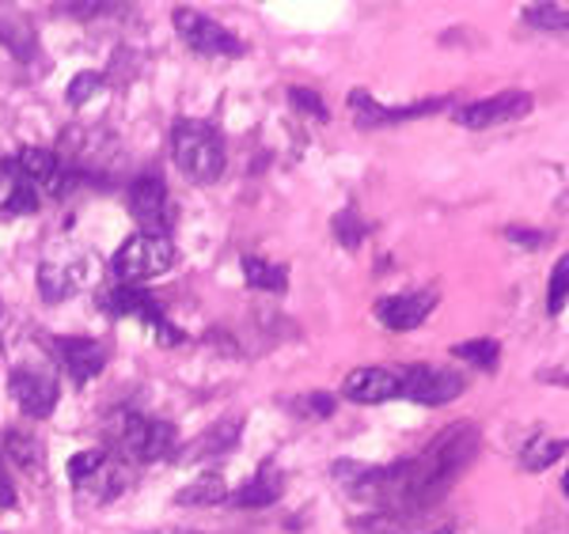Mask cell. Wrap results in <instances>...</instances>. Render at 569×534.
Instances as JSON below:
<instances>
[{"label":"cell","instance_id":"1","mask_svg":"<svg viewBox=\"0 0 569 534\" xmlns=\"http://www.w3.org/2000/svg\"><path fill=\"white\" fill-rule=\"evenodd\" d=\"M478 456V425L456 421L448 425L430 448L417 459L391 462L380 470H358L353 467L350 489L361 501H372L391 512H422L437 504L456 478L475 462Z\"/></svg>","mask_w":569,"mask_h":534},{"label":"cell","instance_id":"2","mask_svg":"<svg viewBox=\"0 0 569 534\" xmlns=\"http://www.w3.org/2000/svg\"><path fill=\"white\" fill-rule=\"evenodd\" d=\"M172 159L194 186H213L225 175V140L217 126L201 118H179L172 129Z\"/></svg>","mask_w":569,"mask_h":534},{"label":"cell","instance_id":"3","mask_svg":"<svg viewBox=\"0 0 569 534\" xmlns=\"http://www.w3.org/2000/svg\"><path fill=\"white\" fill-rule=\"evenodd\" d=\"M114 443L118 456L133 462H164L179 451V432L172 421L159 417H141V413H122L114 425Z\"/></svg>","mask_w":569,"mask_h":534},{"label":"cell","instance_id":"4","mask_svg":"<svg viewBox=\"0 0 569 534\" xmlns=\"http://www.w3.org/2000/svg\"><path fill=\"white\" fill-rule=\"evenodd\" d=\"M172 265H175V243L167 235H148V231L130 235L111 258V273L122 284L159 278V273H167Z\"/></svg>","mask_w":569,"mask_h":534},{"label":"cell","instance_id":"5","mask_svg":"<svg viewBox=\"0 0 569 534\" xmlns=\"http://www.w3.org/2000/svg\"><path fill=\"white\" fill-rule=\"evenodd\" d=\"M464 395V376L448 368H433V364H414V368L399 371V398L417 406H444L452 398Z\"/></svg>","mask_w":569,"mask_h":534},{"label":"cell","instance_id":"6","mask_svg":"<svg viewBox=\"0 0 569 534\" xmlns=\"http://www.w3.org/2000/svg\"><path fill=\"white\" fill-rule=\"evenodd\" d=\"M172 23L194 53H206V57H239V53H244V42H239L228 27L194 12V8H175Z\"/></svg>","mask_w":569,"mask_h":534},{"label":"cell","instance_id":"7","mask_svg":"<svg viewBox=\"0 0 569 534\" xmlns=\"http://www.w3.org/2000/svg\"><path fill=\"white\" fill-rule=\"evenodd\" d=\"M8 390H12V398L20 402L23 413L39 417V421L58 409V398H61V383L46 364H39V368H31V364H15L12 376H8Z\"/></svg>","mask_w":569,"mask_h":534},{"label":"cell","instance_id":"8","mask_svg":"<svg viewBox=\"0 0 569 534\" xmlns=\"http://www.w3.org/2000/svg\"><path fill=\"white\" fill-rule=\"evenodd\" d=\"M126 201H130V212L141 224V231H148V235H167V224H172V201H167L164 178L159 175L133 178Z\"/></svg>","mask_w":569,"mask_h":534},{"label":"cell","instance_id":"9","mask_svg":"<svg viewBox=\"0 0 569 534\" xmlns=\"http://www.w3.org/2000/svg\"><path fill=\"white\" fill-rule=\"evenodd\" d=\"M531 103L536 100H531L528 92H501V95H490V100L459 106L452 118H456V126H464V129H494V126H505V122L524 118V114L531 111Z\"/></svg>","mask_w":569,"mask_h":534},{"label":"cell","instance_id":"10","mask_svg":"<svg viewBox=\"0 0 569 534\" xmlns=\"http://www.w3.org/2000/svg\"><path fill=\"white\" fill-rule=\"evenodd\" d=\"M448 106V100H422L411 106H380L369 92H350V111L358 118V129H380V126H395V122H411V118H425V114H437Z\"/></svg>","mask_w":569,"mask_h":534},{"label":"cell","instance_id":"11","mask_svg":"<svg viewBox=\"0 0 569 534\" xmlns=\"http://www.w3.org/2000/svg\"><path fill=\"white\" fill-rule=\"evenodd\" d=\"M100 307L114 318H141L148 331H156V326L167 323L159 300L148 289H137V284H111V289H103Z\"/></svg>","mask_w":569,"mask_h":534},{"label":"cell","instance_id":"12","mask_svg":"<svg viewBox=\"0 0 569 534\" xmlns=\"http://www.w3.org/2000/svg\"><path fill=\"white\" fill-rule=\"evenodd\" d=\"M437 307V292L422 289V292H403V296H384L376 300V318L387 331H414L430 318V311Z\"/></svg>","mask_w":569,"mask_h":534},{"label":"cell","instance_id":"13","mask_svg":"<svg viewBox=\"0 0 569 534\" xmlns=\"http://www.w3.org/2000/svg\"><path fill=\"white\" fill-rule=\"evenodd\" d=\"M342 395L358 406H380L399 398V371L395 368H358L342 383Z\"/></svg>","mask_w":569,"mask_h":534},{"label":"cell","instance_id":"14","mask_svg":"<svg viewBox=\"0 0 569 534\" xmlns=\"http://www.w3.org/2000/svg\"><path fill=\"white\" fill-rule=\"evenodd\" d=\"M58 356L73 383L95 379L106 368V345L95 337H58Z\"/></svg>","mask_w":569,"mask_h":534},{"label":"cell","instance_id":"15","mask_svg":"<svg viewBox=\"0 0 569 534\" xmlns=\"http://www.w3.org/2000/svg\"><path fill=\"white\" fill-rule=\"evenodd\" d=\"M27 212H39V190L27 182L15 156L0 159V217H27Z\"/></svg>","mask_w":569,"mask_h":534},{"label":"cell","instance_id":"16","mask_svg":"<svg viewBox=\"0 0 569 534\" xmlns=\"http://www.w3.org/2000/svg\"><path fill=\"white\" fill-rule=\"evenodd\" d=\"M281 489H284V478L278 474V467H273V462H262L259 474H255L247 485H239L228 501L239 504V509H266V504L278 501Z\"/></svg>","mask_w":569,"mask_h":534},{"label":"cell","instance_id":"17","mask_svg":"<svg viewBox=\"0 0 569 534\" xmlns=\"http://www.w3.org/2000/svg\"><path fill=\"white\" fill-rule=\"evenodd\" d=\"M15 164H20V171L27 175V182H31L34 190H39V186H46V190L58 193V186H61V156L58 153L27 145V148H20Z\"/></svg>","mask_w":569,"mask_h":534},{"label":"cell","instance_id":"18","mask_svg":"<svg viewBox=\"0 0 569 534\" xmlns=\"http://www.w3.org/2000/svg\"><path fill=\"white\" fill-rule=\"evenodd\" d=\"M130 482V470H126V459H103V467L95 470L92 478H87L84 485H80V493H92L95 501H114V496L126 489Z\"/></svg>","mask_w":569,"mask_h":534},{"label":"cell","instance_id":"19","mask_svg":"<svg viewBox=\"0 0 569 534\" xmlns=\"http://www.w3.org/2000/svg\"><path fill=\"white\" fill-rule=\"evenodd\" d=\"M239 270H244V278L251 289H262V292H284L289 289V270L284 265H270L262 262V258L255 254H244L239 258Z\"/></svg>","mask_w":569,"mask_h":534},{"label":"cell","instance_id":"20","mask_svg":"<svg viewBox=\"0 0 569 534\" xmlns=\"http://www.w3.org/2000/svg\"><path fill=\"white\" fill-rule=\"evenodd\" d=\"M4 456L12 459L20 470H27V474L42 470V443L23 429H8L4 432Z\"/></svg>","mask_w":569,"mask_h":534},{"label":"cell","instance_id":"21","mask_svg":"<svg viewBox=\"0 0 569 534\" xmlns=\"http://www.w3.org/2000/svg\"><path fill=\"white\" fill-rule=\"evenodd\" d=\"M569 451V440H555V436H544V432H536L528 440V448H524V470H547L550 462H558Z\"/></svg>","mask_w":569,"mask_h":534},{"label":"cell","instance_id":"22","mask_svg":"<svg viewBox=\"0 0 569 534\" xmlns=\"http://www.w3.org/2000/svg\"><path fill=\"white\" fill-rule=\"evenodd\" d=\"M179 504H220L228 501V485L220 474H201L198 482H190L186 489H179V496H175Z\"/></svg>","mask_w":569,"mask_h":534},{"label":"cell","instance_id":"23","mask_svg":"<svg viewBox=\"0 0 569 534\" xmlns=\"http://www.w3.org/2000/svg\"><path fill=\"white\" fill-rule=\"evenodd\" d=\"M452 356H459V360L475 364V368H483V371H494L497 356H501V345H497L494 337H470V342L452 345Z\"/></svg>","mask_w":569,"mask_h":534},{"label":"cell","instance_id":"24","mask_svg":"<svg viewBox=\"0 0 569 534\" xmlns=\"http://www.w3.org/2000/svg\"><path fill=\"white\" fill-rule=\"evenodd\" d=\"M524 23L536 27V31L562 34V31H569V8H562V4H524Z\"/></svg>","mask_w":569,"mask_h":534},{"label":"cell","instance_id":"25","mask_svg":"<svg viewBox=\"0 0 569 534\" xmlns=\"http://www.w3.org/2000/svg\"><path fill=\"white\" fill-rule=\"evenodd\" d=\"M69 292H73L69 270H61V265H53V262H42L39 265V296L46 300V304H61Z\"/></svg>","mask_w":569,"mask_h":534},{"label":"cell","instance_id":"26","mask_svg":"<svg viewBox=\"0 0 569 534\" xmlns=\"http://www.w3.org/2000/svg\"><path fill=\"white\" fill-rule=\"evenodd\" d=\"M364 235H369V224H364L361 212L353 209V205L334 217V239L345 247V251H358V247L364 243Z\"/></svg>","mask_w":569,"mask_h":534},{"label":"cell","instance_id":"27","mask_svg":"<svg viewBox=\"0 0 569 534\" xmlns=\"http://www.w3.org/2000/svg\"><path fill=\"white\" fill-rule=\"evenodd\" d=\"M236 440H239V421L232 417V421H220V425H213V429L201 436V443L194 448V456H217V451H228V448H236Z\"/></svg>","mask_w":569,"mask_h":534},{"label":"cell","instance_id":"28","mask_svg":"<svg viewBox=\"0 0 569 534\" xmlns=\"http://www.w3.org/2000/svg\"><path fill=\"white\" fill-rule=\"evenodd\" d=\"M569 300V251L558 258L555 270H550V284H547V311L550 315H558V311L566 307Z\"/></svg>","mask_w":569,"mask_h":534},{"label":"cell","instance_id":"29","mask_svg":"<svg viewBox=\"0 0 569 534\" xmlns=\"http://www.w3.org/2000/svg\"><path fill=\"white\" fill-rule=\"evenodd\" d=\"M103 459H106V451L100 448H92V451H80V456L69 459V467H65V474H69V482H73L76 489L87 482V478L95 474V470L103 467Z\"/></svg>","mask_w":569,"mask_h":534},{"label":"cell","instance_id":"30","mask_svg":"<svg viewBox=\"0 0 569 534\" xmlns=\"http://www.w3.org/2000/svg\"><path fill=\"white\" fill-rule=\"evenodd\" d=\"M100 92H103V76L100 73H76L65 87V100L73 106H84L87 100H95Z\"/></svg>","mask_w":569,"mask_h":534},{"label":"cell","instance_id":"31","mask_svg":"<svg viewBox=\"0 0 569 534\" xmlns=\"http://www.w3.org/2000/svg\"><path fill=\"white\" fill-rule=\"evenodd\" d=\"M289 100H292V106H297V111L311 114L315 122H327V118H331L327 103L319 100V92H311V87H289Z\"/></svg>","mask_w":569,"mask_h":534},{"label":"cell","instance_id":"32","mask_svg":"<svg viewBox=\"0 0 569 534\" xmlns=\"http://www.w3.org/2000/svg\"><path fill=\"white\" fill-rule=\"evenodd\" d=\"M292 409H297V413H304V417H331L334 413V398L323 395V390H315V395L297 398Z\"/></svg>","mask_w":569,"mask_h":534},{"label":"cell","instance_id":"33","mask_svg":"<svg viewBox=\"0 0 569 534\" xmlns=\"http://www.w3.org/2000/svg\"><path fill=\"white\" fill-rule=\"evenodd\" d=\"M505 239H513V243L528 247V251H536V247L547 243V231H531V228H509L505 231Z\"/></svg>","mask_w":569,"mask_h":534},{"label":"cell","instance_id":"34","mask_svg":"<svg viewBox=\"0 0 569 534\" xmlns=\"http://www.w3.org/2000/svg\"><path fill=\"white\" fill-rule=\"evenodd\" d=\"M0 509H15V493H12V482L4 474V462H0Z\"/></svg>","mask_w":569,"mask_h":534},{"label":"cell","instance_id":"35","mask_svg":"<svg viewBox=\"0 0 569 534\" xmlns=\"http://www.w3.org/2000/svg\"><path fill=\"white\" fill-rule=\"evenodd\" d=\"M65 12H73V15H95V12H103V8H111V4H61Z\"/></svg>","mask_w":569,"mask_h":534},{"label":"cell","instance_id":"36","mask_svg":"<svg viewBox=\"0 0 569 534\" xmlns=\"http://www.w3.org/2000/svg\"><path fill=\"white\" fill-rule=\"evenodd\" d=\"M562 493L569 496V470H566V478H562Z\"/></svg>","mask_w":569,"mask_h":534},{"label":"cell","instance_id":"37","mask_svg":"<svg viewBox=\"0 0 569 534\" xmlns=\"http://www.w3.org/2000/svg\"><path fill=\"white\" fill-rule=\"evenodd\" d=\"M441 534H452V531H441Z\"/></svg>","mask_w":569,"mask_h":534}]
</instances>
